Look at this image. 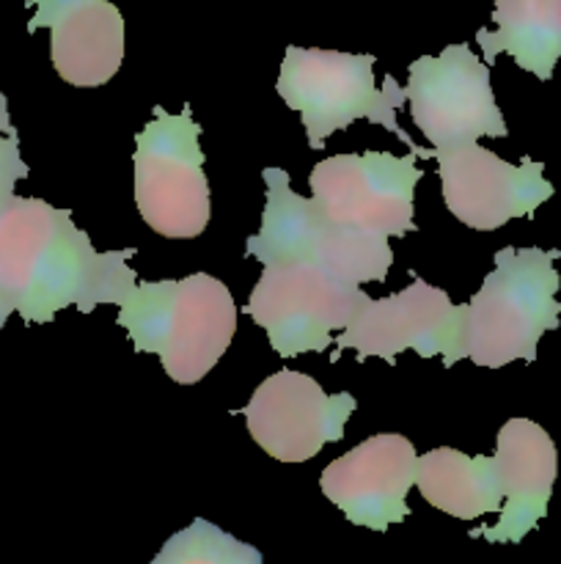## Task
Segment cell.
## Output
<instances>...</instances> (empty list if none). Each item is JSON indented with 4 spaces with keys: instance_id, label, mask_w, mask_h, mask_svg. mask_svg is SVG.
<instances>
[{
    "instance_id": "1",
    "label": "cell",
    "mask_w": 561,
    "mask_h": 564,
    "mask_svg": "<svg viewBox=\"0 0 561 564\" xmlns=\"http://www.w3.org/2000/svg\"><path fill=\"white\" fill-rule=\"evenodd\" d=\"M135 253L94 251L69 209L42 198L14 196L0 213V290L31 325L50 323L66 306L91 314L99 303L130 301L138 273L127 262Z\"/></svg>"
},
{
    "instance_id": "2",
    "label": "cell",
    "mask_w": 561,
    "mask_h": 564,
    "mask_svg": "<svg viewBox=\"0 0 561 564\" xmlns=\"http://www.w3.org/2000/svg\"><path fill=\"white\" fill-rule=\"evenodd\" d=\"M116 323L138 352H154L165 375L182 386L207 378L229 350L237 330V303L229 286L209 273L176 281H138Z\"/></svg>"
},
{
    "instance_id": "3",
    "label": "cell",
    "mask_w": 561,
    "mask_h": 564,
    "mask_svg": "<svg viewBox=\"0 0 561 564\" xmlns=\"http://www.w3.org/2000/svg\"><path fill=\"white\" fill-rule=\"evenodd\" d=\"M556 259H561L559 248L506 246L495 253V270L465 303V350L476 367L501 369L517 358L537 361L542 334L561 325Z\"/></svg>"
},
{
    "instance_id": "4",
    "label": "cell",
    "mask_w": 561,
    "mask_h": 564,
    "mask_svg": "<svg viewBox=\"0 0 561 564\" xmlns=\"http://www.w3.org/2000/svg\"><path fill=\"white\" fill-rule=\"evenodd\" d=\"M374 55L289 44L275 91L300 113L311 149H322L330 132L346 130L358 119H369L394 132L421 160H432L435 149L418 147L396 121V113L407 102L405 88L394 75L385 77L383 88L374 86Z\"/></svg>"
},
{
    "instance_id": "5",
    "label": "cell",
    "mask_w": 561,
    "mask_h": 564,
    "mask_svg": "<svg viewBox=\"0 0 561 564\" xmlns=\"http://www.w3.org/2000/svg\"><path fill=\"white\" fill-rule=\"evenodd\" d=\"M262 176L267 204L258 235L245 240V257L262 264H317L352 284L385 281L394 264L388 237L336 224L314 196L292 191L284 169H264Z\"/></svg>"
},
{
    "instance_id": "6",
    "label": "cell",
    "mask_w": 561,
    "mask_h": 564,
    "mask_svg": "<svg viewBox=\"0 0 561 564\" xmlns=\"http://www.w3.org/2000/svg\"><path fill=\"white\" fill-rule=\"evenodd\" d=\"M201 124L190 105L170 116L154 108V119L135 135V207L148 229L168 240H193L209 224V182L198 147Z\"/></svg>"
},
{
    "instance_id": "7",
    "label": "cell",
    "mask_w": 561,
    "mask_h": 564,
    "mask_svg": "<svg viewBox=\"0 0 561 564\" xmlns=\"http://www.w3.org/2000/svg\"><path fill=\"white\" fill-rule=\"evenodd\" d=\"M372 297L317 264H264L242 312L264 328L280 358L324 352Z\"/></svg>"
},
{
    "instance_id": "8",
    "label": "cell",
    "mask_w": 561,
    "mask_h": 564,
    "mask_svg": "<svg viewBox=\"0 0 561 564\" xmlns=\"http://www.w3.org/2000/svg\"><path fill=\"white\" fill-rule=\"evenodd\" d=\"M407 75L413 121L435 149L509 135L490 86V64L468 44H449L438 58L421 55L407 66Z\"/></svg>"
},
{
    "instance_id": "9",
    "label": "cell",
    "mask_w": 561,
    "mask_h": 564,
    "mask_svg": "<svg viewBox=\"0 0 561 564\" xmlns=\"http://www.w3.org/2000/svg\"><path fill=\"white\" fill-rule=\"evenodd\" d=\"M418 160L416 152L405 158L388 152L333 154L314 165L308 185L314 202L336 224L391 240L418 231L413 220L416 185L424 176Z\"/></svg>"
},
{
    "instance_id": "10",
    "label": "cell",
    "mask_w": 561,
    "mask_h": 564,
    "mask_svg": "<svg viewBox=\"0 0 561 564\" xmlns=\"http://www.w3.org/2000/svg\"><path fill=\"white\" fill-rule=\"evenodd\" d=\"M465 312L438 286H429L413 273V284L383 301H369L355 319L333 339L336 350L330 361H339L344 350H355L358 361L377 356L394 364L402 350H416L421 358L443 356V367L451 369L468 358L465 350Z\"/></svg>"
},
{
    "instance_id": "11",
    "label": "cell",
    "mask_w": 561,
    "mask_h": 564,
    "mask_svg": "<svg viewBox=\"0 0 561 564\" xmlns=\"http://www.w3.org/2000/svg\"><path fill=\"white\" fill-rule=\"evenodd\" d=\"M358 400L346 391L324 394L311 375L280 369L270 375L242 408L251 438L280 463H306L324 444L344 438Z\"/></svg>"
},
{
    "instance_id": "12",
    "label": "cell",
    "mask_w": 561,
    "mask_h": 564,
    "mask_svg": "<svg viewBox=\"0 0 561 564\" xmlns=\"http://www.w3.org/2000/svg\"><path fill=\"white\" fill-rule=\"evenodd\" d=\"M443 202L457 220L479 231H495L512 218H531L553 196L544 163L522 158L512 165L476 141L435 149Z\"/></svg>"
},
{
    "instance_id": "13",
    "label": "cell",
    "mask_w": 561,
    "mask_h": 564,
    "mask_svg": "<svg viewBox=\"0 0 561 564\" xmlns=\"http://www.w3.org/2000/svg\"><path fill=\"white\" fill-rule=\"evenodd\" d=\"M418 455L405 435H374L319 477L324 499L333 501L355 527L385 532L410 516L407 490L416 485Z\"/></svg>"
},
{
    "instance_id": "14",
    "label": "cell",
    "mask_w": 561,
    "mask_h": 564,
    "mask_svg": "<svg viewBox=\"0 0 561 564\" xmlns=\"http://www.w3.org/2000/svg\"><path fill=\"white\" fill-rule=\"evenodd\" d=\"M504 501L495 527L473 529L471 538H484L493 545L522 543L531 529L548 516V501L559 477V452L553 438L531 419H509L495 441Z\"/></svg>"
},
{
    "instance_id": "15",
    "label": "cell",
    "mask_w": 561,
    "mask_h": 564,
    "mask_svg": "<svg viewBox=\"0 0 561 564\" xmlns=\"http://www.w3.org/2000/svg\"><path fill=\"white\" fill-rule=\"evenodd\" d=\"M28 31L50 28V58L61 80L105 86L124 61V17L110 0H31Z\"/></svg>"
},
{
    "instance_id": "16",
    "label": "cell",
    "mask_w": 561,
    "mask_h": 564,
    "mask_svg": "<svg viewBox=\"0 0 561 564\" xmlns=\"http://www.w3.org/2000/svg\"><path fill=\"white\" fill-rule=\"evenodd\" d=\"M416 485L427 505L457 521L501 512L504 501L495 457H468L451 446L418 457Z\"/></svg>"
},
{
    "instance_id": "17",
    "label": "cell",
    "mask_w": 561,
    "mask_h": 564,
    "mask_svg": "<svg viewBox=\"0 0 561 564\" xmlns=\"http://www.w3.org/2000/svg\"><path fill=\"white\" fill-rule=\"evenodd\" d=\"M495 31L479 28L484 61L509 53L520 69L550 80L561 58V0H495Z\"/></svg>"
},
{
    "instance_id": "18",
    "label": "cell",
    "mask_w": 561,
    "mask_h": 564,
    "mask_svg": "<svg viewBox=\"0 0 561 564\" xmlns=\"http://www.w3.org/2000/svg\"><path fill=\"white\" fill-rule=\"evenodd\" d=\"M262 551L240 543L215 523L196 518L187 529L170 534L154 564H262Z\"/></svg>"
},
{
    "instance_id": "19",
    "label": "cell",
    "mask_w": 561,
    "mask_h": 564,
    "mask_svg": "<svg viewBox=\"0 0 561 564\" xmlns=\"http://www.w3.org/2000/svg\"><path fill=\"white\" fill-rule=\"evenodd\" d=\"M28 165L20 158V138L16 132H0V213L14 198L16 180H25Z\"/></svg>"
},
{
    "instance_id": "20",
    "label": "cell",
    "mask_w": 561,
    "mask_h": 564,
    "mask_svg": "<svg viewBox=\"0 0 561 564\" xmlns=\"http://www.w3.org/2000/svg\"><path fill=\"white\" fill-rule=\"evenodd\" d=\"M11 312H14V303H11V297L0 290V330H3L6 319L11 317Z\"/></svg>"
},
{
    "instance_id": "21",
    "label": "cell",
    "mask_w": 561,
    "mask_h": 564,
    "mask_svg": "<svg viewBox=\"0 0 561 564\" xmlns=\"http://www.w3.org/2000/svg\"><path fill=\"white\" fill-rule=\"evenodd\" d=\"M0 132H14V127H11V119H9V105H6L3 91H0Z\"/></svg>"
}]
</instances>
